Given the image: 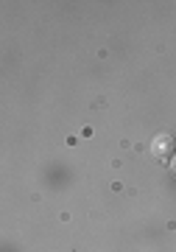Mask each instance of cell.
Instances as JSON below:
<instances>
[{
    "label": "cell",
    "instance_id": "6da1fadb",
    "mask_svg": "<svg viewBox=\"0 0 176 252\" xmlns=\"http://www.w3.org/2000/svg\"><path fill=\"white\" fill-rule=\"evenodd\" d=\"M151 157L157 162H171L174 160V137L171 135H159L151 140Z\"/></svg>",
    "mask_w": 176,
    "mask_h": 252
},
{
    "label": "cell",
    "instance_id": "7a4b0ae2",
    "mask_svg": "<svg viewBox=\"0 0 176 252\" xmlns=\"http://www.w3.org/2000/svg\"><path fill=\"white\" fill-rule=\"evenodd\" d=\"M171 171H174V177H176V154H174V160H171Z\"/></svg>",
    "mask_w": 176,
    "mask_h": 252
}]
</instances>
